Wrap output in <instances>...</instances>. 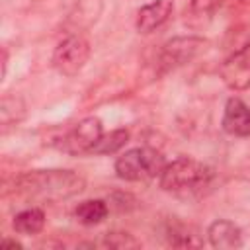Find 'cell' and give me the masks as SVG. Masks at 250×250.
<instances>
[{
	"mask_svg": "<svg viewBox=\"0 0 250 250\" xmlns=\"http://www.w3.org/2000/svg\"><path fill=\"white\" fill-rule=\"evenodd\" d=\"M207 240L217 250H234L244 244L242 230L229 219H217L207 227Z\"/></svg>",
	"mask_w": 250,
	"mask_h": 250,
	"instance_id": "obj_10",
	"label": "cell"
},
{
	"mask_svg": "<svg viewBox=\"0 0 250 250\" xmlns=\"http://www.w3.org/2000/svg\"><path fill=\"white\" fill-rule=\"evenodd\" d=\"M166 238H168V244L176 248H199L203 244L197 230L191 225H186L180 221H174L166 227Z\"/></svg>",
	"mask_w": 250,
	"mask_h": 250,
	"instance_id": "obj_11",
	"label": "cell"
},
{
	"mask_svg": "<svg viewBox=\"0 0 250 250\" xmlns=\"http://www.w3.org/2000/svg\"><path fill=\"white\" fill-rule=\"evenodd\" d=\"M219 2H221V0H191V6H193V10H197V12H209V10H213Z\"/></svg>",
	"mask_w": 250,
	"mask_h": 250,
	"instance_id": "obj_17",
	"label": "cell"
},
{
	"mask_svg": "<svg viewBox=\"0 0 250 250\" xmlns=\"http://www.w3.org/2000/svg\"><path fill=\"white\" fill-rule=\"evenodd\" d=\"M215 180L213 168L207 164L191 158V156H178L172 162H166L162 168L158 182L160 188L174 195H201L211 188Z\"/></svg>",
	"mask_w": 250,
	"mask_h": 250,
	"instance_id": "obj_2",
	"label": "cell"
},
{
	"mask_svg": "<svg viewBox=\"0 0 250 250\" xmlns=\"http://www.w3.org/2000/svg\"><path fill=\"white\" fill-rule=\"evenodd\" d=\"M166 166V160L162 152L150 146H135L125 150L121 156H117L113 168L117 178L125 182H145L150 178L160 176L162 168Z\"/></svg>",
	"mask_w": 250,
	"mask_h": 250,
	"instance_id": "obj_3",
	"label": "cell"
},
{
	"mask_svg": "<svg viewBox=\"0 0 250 250\" xmlns=\"http://www.w3.org/2000/svg\"><path fill=\"white\" fill-rule=\"evenodd\" d=\"M129 141V131L127 129H113L107 135H102L100 143L94 146V154H113L121 150Z\"/></svg>",
	"mask_w": 250,
	"mask_h": 250,
	"instance_id": "obj_14",
	"label": "cell"
},
{
	"mask_svg": "<svg viewBox=\"0 0 250 250\" xmlns=\"http://www.w3.org/2000/svg\"><path fill=\"white\" fill-rule=\"evenodd\" d=\"M86 180L74 170H31L16 178V191L37 201H62L78 195Z\"/></svg>",
	"mask_w": 250,
	"mask_h": 250,
	"instance_id": "obj_1",
	"label": "cell"
},
{
	"mask_svg": "<svg viewBox=\"0 0 250 250\" xmlns=\"http://www.w3.org/2000/svg\"><path fill=\"white\" fill-rule=\"evenodd\" d=\"M174 12L172 0H154L139 8L135 18V27L139 33H152L158 27H162Z\"/></svg>",
	"mask_w": 250,
	"mask_h": 250,
	"instance_id": "obj_9",
	"label": "cell"
},
{
	"mask_svg": "<svg viewBox=\"0 0 250 250\" xmlns=\"http://www.w3.org/2000/svg\"><path fill=\"white\" fill-rule=\"evenodd\" d=\"M90 59V43L84 35L72 33L61 39L53 51V68L62 76H76Z\"/></svg>",
	"mask_w": 250,
	"mask_h": 250,
	"instance_id": "obj_4",
	"label": "cell"
},
{
	"mask_svg": "<svg viewBox=\"0 0 250 250\" xmlns=\"http://www.w3.org/2000/svg\"><path fill=\"white\" fill-rule=\"evenodd\" d=\"M12 227L18 234H25V236L37 234L45 227V213L39 207H27V209L14 215Z\"/></svg>",
	"mask_w": 250,
	"mask_h": 250,
	"instance_id": "obj_12",
	"label": "cell"
},
{
	"mask_svg": "<svg viewBox=\"0 0 250 250\" xmlns=\"http://www.w3.org/2000/svg\"><path fill=\"white\" fill-rule=\"evenodd\" d=\"M104 246L115 248V250H129V248H141V240H137L131 232L111 230V232L104 234Z\"/></svg>",
	"mask_w": 250,
	"mask_h": 250,
	"instance_id": "obj_16",
	"label": "cell"
},
{
	"mask_svg": "<svg viewBox=\"0 0 250 250\" xmlns=\"http://www.w3.org/2000/svg\"><path fill=\"white\" fill-rule=\"evenodd\" d=\"M6 70H8V51L2 49V80L6 76Z\"/></svg>",
	"mask_w": 250,
	"mask_h": 250,
	"instance_id": "obj_19",
	"label": "cell"
},
{
	"mask_svg": "<svg viewBox=\"0 0 250 250\" xmlns=\"http://www.w3.org/2000/svg\"><path fill=\"white\" fill-rule=\"evenodd\" d=\"M219 74L223 82L234 92L250 88V39H246L223 61Z\"/></svg>",
	"mask_w": 250,
	"mask_h": 250,
	"instance_id": "obj_7",
	"label": "cell"
},
{
	"mask_svg": "<svg viewBox=\"0 0 250 250\" xmlns=\"http://www.w3.org/2000/svg\"><path fill=\"white\" fill-rule=\"evenodd\" d=\"M207 41L195 35H184V37H172L170 41L164 43V47L158 53V74H166L170 70H176L184 66L186 62L193 61L203 49Z\"/></svg>",
	"mask_w": 250,
	"mask_h": 250,
	"instance_id": "obj_5",
	"label": "cell"
},
{
	"mask_svg": "<svg viewBox=\"0 0 250 250\" xmlns=\"http://www.w3.org/2000/svg\"><path fill=\"white\" fill-rule=\"evenodd\" d=\"M2 248H21V244L18 240H12V238H4L2 240Z\"/></svg>",
	"mask_w": 250,
	"mask_h": 250,
	"instance_id": "obj_18",
	"label": "cell"
},
{
	"mask_svg": "<svg viewBox=\"0 0 250 250\" xmlns=\"http://www.w3.org/2000/svg\"><path fill=\"white\" fill-rule=\"evenodd\" d=\"M25 113V105L20 98L16 96H4L0 102V121L4 127L18 123Z\"/></svg>",
	"mask_w": 250,
	"mask_h": 250,
	"instance_id": "obj_15",
	"label": "cell"
},
{
	"mask_svg": "<svg viewBox=\"0 0 250 250\" xmlns=\"http://www.w3.org/2000/svg\"><path fill=\"white\" fill-rule=\"evenodd\" d=\"M104 135L102 121L96 115H88L80 119L72 129H68L59 143V148L68 154H88L94 150V146L100 143Z\"/></svg>",
	"mask_w": 250,
	"mask_h": 250,
	"instance_id": "obj_6",
	"label": "cell"
},
{
	"mask_svg": "<svg viewBox=\"0 0 250 250\" xmlns=\"http://www.w3.org/2000/svg\"><path fill=\"white\" fill-rule=\"evenodd\" d=\"M109 213V207L104 199H86L82 203L76 205L74 209V217L78 223H82L84 227H94L100 225Z\"/></svg>",
	"mask_w": 250,
	"mask_h": 250,
	"instance_id": "obj_13",
	"label": "cell"
},
{
	"mask_svg": "<svg viewBox=\"0 0 250 250\" xmlns=\"http://www.w3.org/2000/svg\"><path fill=\"white\" fill-rule=\"evenodd\" d=\"M221 125L223 131L232 137H250V107L236 96L229 98L225 104Z\"/></svg>",
	"mask_w": 250,
	"mask_h": 250,
	"instance_id": "obj_8",
	"label": "cell"
}]
</instances>
